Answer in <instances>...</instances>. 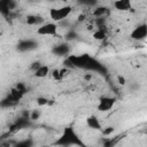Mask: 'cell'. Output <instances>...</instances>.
Instances as JSON below:
<instances>
[{
    "mask_svg": "<svg viewBox=\"0 0 147 147\" xmlns=\"http://www.w3.org/2000/svg\"><path fill=\"white\" fill-rule=\"evenodd\" d=\"M51 74H52L53 79H54V80H56V82H60V80H62V79H63V76H62V74H61L60 69H54V70H52V71H51Z\"/></svg>",
    "mask_w": 147,
    "mask_h": 147,
    "instance_id": "16",
    "label": "cell"
},
{
    "mask_svg": "<svg viewBox=\"0 0 147 147\" xmlns=\"http://www.w3.org/2000/svg\"><path fill=\"white\" fill-rule=\"evenodd\" d=\"M86 124H87V126H88L90 129H92V130H101V123H100L99 118H98L96 116H94V115L87 117Z\"/></svg>",
    "mask_w": 147,
    "mask_h": 147,
    "instance_id": "10",
    "label": "cell"
},
{
    "mask_svg": "<svg viewBox=\"0 0 147 147\" xmlns=\"http://www.w3.org/2000/svg\"><path fill=\"white\" fill-rule=\"evenodd\" d=\"M26 23L29 25H37V26H39L42 23H45V20L42 17L38 16V15H29L26 17Z\"/></svg>",
    "mask_w": 147,
    "mask_h": 147,
    "instance_id": "12",
    "label": "cell"
},
{
    "mask_svg": "<svg viewBox=\"0 0 147 147\" xmlns=\"http://www.w3.org/2000/svg\"><path fill=\"white\" fill-rule=\"evenodd\" d=\"M72 11V7L69 5H64L61 7H53L49 9V17L53 22L57 23L69 17Z\"/></svg>",
    "mask_w": 147,
    "mask_h": 147,
    "instance_id": "2",
    "label": "cell"
},
{
    "mask_svg": "<svg viewBox=\"0 0 147 147\" xmlns=\"http://www.w3.org/2000/svg\"><path fill=\"white\" fill-rule=\"evenodd\" d=\"M53 52L56 55H59V56H64V55H68L69 54L70 48H69V46L67 44H61V45L55 46L54 49H53Z\"/></svg>",
    "mask_w": 147,
    "mask_h": 147,
    "instance_id": "11",
    "label": "cell"
},
{
    "mask_svg": "<svg viewBox=\"0 0 147 147\" xmlns=\"http://www.w3.org/2000/svg\"><path fill=\"white\" fill-rule=\"evenodd\" d=\"M147 37V25L145 23L137 25L130 33V38L137 41H144Z\"/></svg>",
    "mask_w": 147,
    "mask_h": 147,
    "instance_id": "4",
    "label": "cell"
},
{
    "mask_svg": "<svg viewBox=\"0 0 147 147\" xmlns=\"http://www.w3.org/2000/svg\"><path fill=\"white\" fill-rule=\"evenodd\" d=\"M114 131H115V129H114L113 126H108V127H106V129L102 130V133H103L105 136H109V134H111Z\"/></svg>",
    "mask_w": 147,
    "mask_h": 147,
    "instance_id": "20",
    "label": "cell"
},
{
    "mask_svg": "<svg viewBox=\"0 0 147 147\" xmlns=\"http://www.w3.org/2000/svg\"><path fill=\"white\" fill-rule=\"evenodd\" d=\"M24 96V94L22 93V92H20L16 87H13L11 90H10V93H9V98L14 101V102H17V101H20L22 98Z\"/></svg>",
    "mask_w": 147,
    "mask_h": 147,
    "instance_id": "14",
    "label": "cell"
},
{
    "mask_svg": "<svg viewBox=\"0 0 147 147\" xmlns=\"http://www.w3.org/2000/svg\"><path fill=\"white\" fill-rule=\"evenodd\" d=\"M51 74V69L47 64H40L36 70H34V76L37 78H45Z\"/></svg>",
    "mask_w": 147,
    "mask_h": 147,
    "instance_id": "9",
    "label": "cell"
},
{
    "mask_svg": "<svg viewBox=\"0 0 147 147\" xmlns=\"http://www.w3.org/2000/svg\"><path fill=\"white\" fill-rule=\"evenodd\" d=\"M114 7L118 11H129L132 9V0H115Z\"/></svg>",
    "mask_w": 147,
    "mask_h": 147,
    "instance_id": "6",
    "label": "cell"
},
{
    "mask_svg": "<svg viewBox=\"0 0 147 147\" xmlns=\"http://www.w3.org/2000/svg\"><path fill=\"white\" fill-rule=\"evenodd\" d=\"M39 116H40V110H32V113H31V115H30V119H32V121H34V119H38L39 118Z\"/></svg>",
    "mask_w": 147,
    "mask_h": 147,
    "instance_id": "19",
    "label": "cell"
},
{
    "mask_svg": "<svg viewBox=\"0 0 147 147\" xmlns=\"http://www.w3.org/2000/svg\"><path fill=\"white\" fill-rule=\"evenodd\" d=\"M115 99L114 98H110V96H102L99 101V105H98V110L100 111H108L113 108L114 103H115Z\"/></svg>",
    "mask_w": 147,
    "mask_h": 147,
    "instance_id": "5",
    "label": "cell"
},
{
    "mask_svg": "<svg viewBox=\"0 0 147 147\" xmlns=\"http://www.w3.org/2000/svg\"><path fill=\"white\" fill-rule=\"evenodd\" d=\"M15 87H16V88H17L20 92H22L23 94H25V93L28 92V87L25 86V84H24V83H17Z\"/></svg>",
    "mask_w": 147,
    "mask_h": 147,
    "instance_id": "18",
    "label": "cell"
},
{
    "mask_svg": "<svg viewBox=\"0 0 147 147\" xmlns=\"http://www.w3.org/2000/svg\"><path fill=\"white\" fill-rule=\"evenodd\" d=\"M56 145H62V146H71V145H78L82 146L83 142L79 140L78 136L76 134L75 130L72 127H65L63 131V134L61 138L55 142Z\"/></svg>",
    "mask_w": 147,
    "mask_h": 147,
    "instance_id": "1",
    "label": "cell"
},
{
    "mask_svg": "<svg viewBox=\"0 0 147 147\" xmlns=\"http://www.w3.org/2000/svg\"><path fill=\"white\" fill-rule=\"evenodd\" d=\"M98 28H99V29L94 30V31H93V33H92V37H93V39H95V40H98V41L105 40V39H106V37H107V34H106V31H105L103 29H101L100 26H98Z\"/></svg>",
    "mask_w": 147,
    "mask_h": 147,
    "instance_id": "13",
    "label": "cell"
},
{
    "mask_svg": "<svg viewBox=\"0 0 147 147\" xmlns=\"http://www.w3.org/2000/svg\"><path fill=\"white\" fill-rule=\"evenodd\" d=\"M36 102H37V105L39 107H44V106H47L48 105V99L45 98V96H38L37 100H36Z\"/></svg>",
    "mask_w": 147,
    "mask_h": 147,
    "instance_id": "17",
    "label": "cell"
},
{
    "mask_svg": "<svg viewBox=\"0 0 147 147\" xmlns=\"http://www.w3.org/2000/svg\"><path fill=\"white\" fill-rule=\"evenodd\" d=\"M9 1H10V0H0V13H1L3 16H8V15L10 14Z\"/></svg>",
    "mask_w": 147,
    "mask_h": 147,
    "instance_id": "15",
    "label": "cell"
},
{
    "mask_svg": "<svg viewBox=\"0 0 147 147\" xmlns=\"http://www.w3.org/2000/svg\"><path fill=\"white\" fill-rule=\"evenodd\" d=\"M109 14H110V9H108L107 7H103V6L95 7L94 10L92 11V16L95 18H105Z\"/></svg>",
    "mask_w": 147,
    "mask_h": 147,
    "instance_id": "8",
    "label": "cell"
},
{
    "mask_svg": "<svg viewBox=\"0 0 147 147\" xmlns=\"http://www.w3.org/2000/svg\"><path fill=\"white\" fill-rule=\"evenodd\" d=\"M37 47V42L34 41V40H31V39H25V40H22L20 44H18V46H17V48L21 51V52H29V51H32V49H34Z\"/></svg>",
    "mask_w": 147,
    "mask_h": 147,
    "instance_id": "7",
    "label": "cell"
},
{
    "mask_svg": "<svg viewBox=\"0 0 147 147\" xmlns=\"http://www.w3.org/2000/svg\"><path fill=\"white\" fill-rule=\"evenodd\" d=\"M117 79H118V83H119L121 85H125L126 80H125V78H124L123 76H118V77H117Z\"/></svg>",
    "mask_w": 147,
    "mask_h": 147,
    "instance_id": "21",
    "label": "cell"
},
{
    "mask_svg": "<svg viewBox=\"0 0 147 147\" xmlns=\"http://www.w3.org/2000/svg\"><path fill=\"white\" fill-rule=\"evenodd\" d=\"M57 24L55 22H47L42 23L41 25L37 26V34L39 36H56L57 34Z\"/></svg>",
    "mask_w": 147,
    "mask_h": 147,
    "instance_id": "3",
    "label": "cell"
}]
</instances>
